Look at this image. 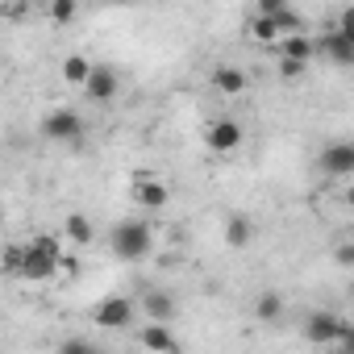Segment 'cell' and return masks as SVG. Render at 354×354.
<instances>
[{"label":"cell","mask_w":354,"mask_h":354,"mask_svg":"<svg viewBox=\"0 0 354 354\" xmlns=\"http://www.w3.org/2000/svg\"><path fill=\"white\" fill-rule=\"evenodd\" d=\"M59 267H67L59 234H34L30 242H9L0 250V271L21 283H46L59 275Z\"/></svg>","instance_id":"cell-1"},{"label":"cell","mask_w":354,"mask_h":354,"mask_svg":"<svg viewBox=\"0 0 354 354\" xmlns=\"http://www.w3.org/2000/svg\"><path fill=\"white\" fill-rule=\"evenodd\" d=\"M300 333H304L308 346H321V350H337V354H350V350H354V329H350V321H342V317L329 313V308L308 313L304 325H300Z\"/></svg>","instance_id":"cell-2"},{"label":"cell","mask_w":354,"mask_h":354,"mask_svg":"<svg viewBox=\"0 0 354 354\" xmlns=\"http://www.w3.org/2000/svg\"><path fill=\"white\" fill-rule=\"evenodd\" d=\"M109 250L125 263H142L150 250H154V225L150 221H117L113 234H109Z\"/></svg>","instance_id":"cell-3"},{"label":"cell","mask_w":354,"mask_h":354,"mask_svg":"<svg viewBox=\"0 0 354 354\" xmlns=\"http://www.w3.org/2000/svg\"><path fill=\"white\" fill-rule=\"evenodd\" d=\"M133 317H138V304H133L129 296H104V300H96L92 313H88V321H92L96 329H129Z\"/></svg>","instance_id":"cell-4"},{"label":"cell","mask_w":354,"mask_h":354,"mask_svg":"<svg viewBox=\"0 0 354 354\" xmlns=\"http://www.w3.org/2000/svg\"><path fill=\"white\" fill-rule=\"evenodd\" d=\"M80 92H84L92 104H113L117 92H121V75H117L109 63H92V71H88V80H84Z\"/></svg>","instance_id":"cell-5"},{"label":"cell","mask_w":354,"mask_h":354,"mask_svg":"<svg viewBox=\"0 0 354 354\" xmlns=\"http://www.w3.org/2000/svg\"><path fill=\"white\" fill-rule=\"evenodd\" d=\"M129 201L138 205V209H167V201H171V188L158 180V175H150V171H138L133 175V188H129Z\"/></svg>","instance_id":"cell-6"},{"label":"cell","mask_w":354,"mask_h":354,"mask_svg":"<svg viewBox=\"0 0 354 354\" xmlns=\"http://www.w3.org/2000/svg\"><path fill=\"white\" fill-rule=\"evenodd\" d=\"M42 138L50 142H80L84 138V117L75 109H55L42 117Z\"/></svg>","instance_id":"cell-7"},{"label":"cell","mask_w":354,"mask_h":354,"mask_svg":"<svg viewBox=\"0 0 354 354\" xmlns=\"http://www.w3.org/2000/svg\"><path fill=\"white\" fill-rule=\"evenodd\" d=\"M242 125L234 121V117H213L209 125H205V146L209 150H217V154H234L238 146H242Z\"/></svg>","instance_id":"cell-8"},{"label":"cell","mask_w":354,"mask_h":354,"mask_svg":"<svg viewBox=\"0 0 354 354\" xmlns=\"http://www.w3.org/2000/svg\"><path fill=\"white\" fill-rule=\"evenodd\" d=\"M317 167H321V175H329V180H350V175H354V146H350V142H329V146H321Z\"/></svg>","instance_id":"cell-9"},{"label":"cell","mask_w":354,"mask_h":354,"mask_svg":"<svg viewBox=\"0 0 354 354\" xmlns=\"http://www.w3.org/2000/svg\"><path fill=\"white\" fill-rule=\"evenodd\" d=\"M313 55H321V59L346 67V63H354V38H346V34H337V30H325L321 38H313Z\"/></svg>","instance_id":"cell-10"},{"label":"cell","mask_w":354,"mask_h":354,"mask_svg":"<svg viewBox=\"0 0 354 354\" xmlns=\"http://www.w3.org/2000/svg\"><path fill=\"white\" fill-rule=\"evenodd\" d=\"M138 346H142L146 354H180V342H175L171 325H154V321H146V325L138 329Z\"/></svg>","instance_id":"cell-11"},{"label":"cell","mask_w":354,"mask_h":354,"mask_svg":"<svg viewBox=\"0 0 354 354\" xmlns=\"http://www.w3.org/2000/svg\"><path fill=\"white\" fill-rule=\"evenodd\" d=\"M59 238L71 242V246H92L96 242V221L88 213H67L63 225H59Z\"/></svg>","instance_id":"cell-12"},{"label":"cell","mask_w":354,"mask_h":354,"mask_svg":"<svg viewBox=\"0 0 354 354\" xmlns=\"http://www.w3.org/2000/svg\"><path fill=\"white\" fill-rule=\"evenodd\" d=\"M142 313H146V321H154V325H171V317H175V300L167 296V292H158V288H150V292H142V300H133Z\"/></svg>","instance_id":"cell-13"},{"label":"cell","mask_w":354,"mask_h":354,"mask_svg":"<svg viewBox=\"0 0 354 354\" xmlns=\"http://www.w3.org/2000/svg\"><path fill=\"white\" fill-rule=\"evenodd\" d=\"M213 88L221 96H242L250 88V75L242 67H234V63H221V67H213Z\"/></svg>","instance_id":"cell-14"},{"label":"cell","mask_w":354,"mask_h":354,"mask_svg":"<svg viewBox=\"0 0 354 354\" xmlns=\"http://www.w3.org/2000/svg\"><path fill=\"white\" fill-rule=\"evenodd\" d=\"M225 242L234 246V250H246L250 242H254V234H259V225H254V217H246V213H230L225 217Z\"/></svg>","instance_id":"cell-15"},{"label":"cell","mask_w":354,"mask_h":354,"mask_svg":"<svg viewBox=\"0 0 354 354\" xmlns=\"http://www.w3.org/2000/svg\"><path fill=\"white\" fill-rule=\"evenodd\" d=\"M279 59L283 63H300V67H308L317 55H313V38L308 34H288L283 42H279Z\"/></svg>","instance_id":"cell-16"},{"label":"cell","mask_w":354,"mask_h":354,"mask_svg":"<svg viewBox=\"0 0 354 354\" xmlns=\"http://www.w3.org/2000/svg\"><path fill=\"white\" fill-rule=\"evenodd\" d=\"M283 296L279 292H259L254 296V321H263V325H271V321H279L283 317Z\"/></svg>","instance_id":"cell-17"},{"label":"cell","mask_w":354,"mask_h":354,"mask_svg":"<svg viewBox=\"0 0 354 354\" xmlns=\"http://www.w3.org/2000/svg\"><path fill=\"white\" fill-rule=\"evenodd\" d=\"M88 71H92V59H88V55H67V59H63V67H59L63 84H71V88H84Z\"/></svg>","instance_id":"cell-18"},{"label":"cell","mask_w":354,"mask_h":354,"mask_svg":"<svg viewBox=\"0 0 354 354\" xmlns=\"http://www.w3.org/2000/svg\"><path fill=\"white\" fill-rule=\"evenodd\" d=\"M75 13H80V9L71 5V0H55V5L46 9V17H50L55 26H67V21H75Z\"/></svg>","instance_id":"cell-19"},{"label":"cell","mask_w":354,"mask_h":354,"mask_svg":"<svg viewBox=\"0 0 354 354\" xmlns=\"http://www.w3.org/2000/svg\"><path fill=\"white\" fill-rule=\"evenodd\" d=\"M92 350H96V346H92L88 337H67V342H63L55 354H92Z\"/></svg>","instance_id":"cell-20"},{"label":"cell","mask_w":354,"mask_h":354,"mask_svg":"<svg viewBox=\"0 0 354 354\" xmlns=\"http://www.w3.org/2000/svg\"><path fill=\"white\" fill-rule=\"evenodd\" d=\"M0 17H9V21H26L30 17V5L21 0V5H0Z\"/></svg>","instance_id":"cell-21"},{"label":"cell","mask_w":354,"mask_h":354,"mask_svg":"<svg viewBox=\"0 0 354 354\" xmlns=\"http://www.w3.org/2000/svg\"><path fill=\"white\" fill-rule=\"evenodd\" d=\"M304 71H308V67H300V63H283V59H279V75H283V80H300Z\"/></svg>","instance_id":"cell-22"},{"label":"cell","mask_w":354,"mask_h":354,"mask_svg":"<svg viewBox=\"0 0 354 354\" xmlns=\"http://www.w3.org/2000/svg\"><path fill=\"white\" fill-rule=\"evenodd\" d=\"M350 263H354V246L342 242V246H337V267H350Z\"/></svg>","instance_id":"cell-23"},{"label":"cell","mask_w":354,"mask_h":354,"mask_svg":"<svg viewBox=\"0 0 354 354\" xmlns=\"http://www.w3.org/2000/svg\"><path fill=\"white\" fill-rule=\"evenodd\" d=\"M0 225H5V201H0Z\"/></svg>","instance_id":"cell-24"},{"label":"cell","mask_w":354,"mask_h":354,"mask_svg":"<svg viewBox=\"0 0 354 354\" xmlns=\"http://www.w3.org/2000/svg\"><path fill=\"white\" fill-rule=\"evenodd\" d=\"M92 354H104V350H92Z\"/></svg>","instance_id":"cell-25"}]
</instances>
